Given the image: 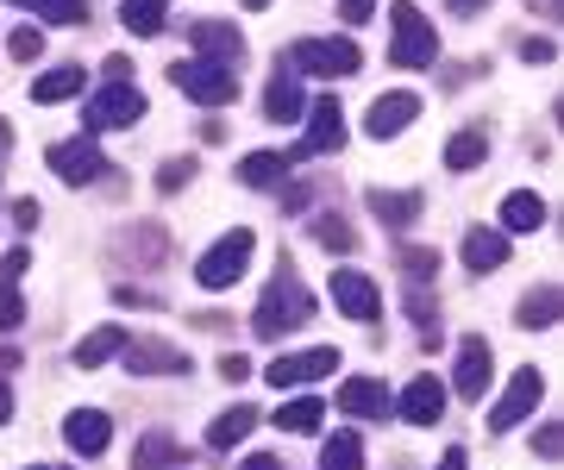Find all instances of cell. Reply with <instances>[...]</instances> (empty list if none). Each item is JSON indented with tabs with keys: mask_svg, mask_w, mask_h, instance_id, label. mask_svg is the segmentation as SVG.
Here are the masks:
<instances>
[{
	"mask_svg": "<svg viewBox=\"0 0 564 470\" xmlns=\"http://www.w3.org/2000/svg\"><path fill=\"white\" fill-rule=\"evenodd\" d=\"M239 470H282V464H276V458H270V451H251V458H245Z\"/></svg>",
	"mask_w": 564,
	"mask_h": 470,
	"instance_id": "cell-43",
	"label": "cell"
},
{
	"mask_svg": "<svg viewBox=\"0 0 564 470\" xmlns=\"http://www.w3.org/2000/svg\"><path fill=\"white\" fill-rule=\"evenodd\" d=\"M25 264H32L25 251H7V264H0V283H20V276H25Z\"/></svg>",
	"mask_w": 564,
	"mask_h": 470,
	"instance_id": "cell-42",
	"label": "cell"
},
{
	"mask_svg": "<svg viewBox=\"0 0 564 470\" xmlns=\"http://www.w3.org/2000/svg\"><path fill=\"white\" fill-rule=\"evenodd\" d=\"M144 120V95L132 83H101V95L88 101V132H120V125Z\"/></svg>",
	"mask_w": 564,
	"mask_h": 470,
	"instance_id": "cell-4",
	"label": "cell"
},
{
	"mask_svg": "<svg viewBox=\"0 0 564 470\" xmlns=\"http://www.w3.org/2000/svg\"><path fill=\"white\" fill-rule=\"evenodd\" d=\"M263 113H270L276 125H295V120H302V113H307V95L295 88V76H276V83L263 88Z\"/></svg>",
	"mask_w": 564,
	"mask_h": 470,
	"instance_id": "cell-19",
	"label": "cell"
},
{
	"mask_svg": "<svg viewBox=\"0 0 564 470\" xmlns=\"http://www.w3.org/2000/svg\"><path fill=\"white\" fill-rule=\"evenodd\" d=\"M39 51H44V39H39V32H32V25H20V32L7 39V57H13V63H32V57H39Z\"/></svg>",
	"mask_w": 564,
	"mask_h": 470,
	"instance_id": "cell-35",
	"label": "cell"
},
{
	"mask_svg": "<svg viewBox=\"0 0 564 470\" xmlns=\"http://www.w3.org/2000/svg\"><path fill=\"white\" fill-rule=\"evenodd\" d=\"M502 258H508V232H489V226L464 232V264L470 270H496Z\"/></svg>",
	"mask_w": 564,
	"mask_h": 470,
	"instance_id": "cell-20",
	"label": "cell"
},
{
	"mask_svg": "<svg viewBox=\"0 0 564 470\" xmlns=\"http://www.w3.org/2000/svg\"><path fill=\"white\" fill-rule=\"evenodd\" d=\"M69 95H82V69H76V63H57V69H44L39 88H32V101H39V107H57V101H69Z\"/></svg>",
	"mask_w": 564,
	"mask_h": 470,
	"instance_id": "cell-22",
	"label": "cell"
},
{
	"mask_svg": "<svg viewBox=\"0 0 564 470\" xmlns=\"http://www.w3.org/2000/svg\"><path fill=\"white\" fill-rule=\"evenodd\" d=\"M333 370H339V346H314L302 358H276L263 376H270V389H295V383H321Z\"/></svg>",
	"mask_w": 564,
	"mask_h": 470,
	"instance_id": "cell-9",
	"label": "cell"
},
{
	"mask_svg": "<svg viewBox=\"0 0 564 470\" xmlns=\"http://www.w3.org/2000/svg\"><path fill=\"white\" fill-rule=\"evenodd\" d=\"M245 7H270V0H245Z\"/></svg>",
	"mask_w": 564,
	"mask_h": 470,
	"instance_id": "cell-48",
	"label": "cell"
},
{
	"mask_svg": "<svg viewBox=\"0 0 564 470\" xmlns=\"http://www.w3.org/2000/svg\"><path fill=\"white\" fill-rule=\"evenodd\" d=\"M339 144H345L339 101H314V120H307L302 144H295V151H282V157H289V164H307V157H326V151H339Z\"/></svg>",
	"mask_w": 564,
	"mask_h": 470,
	"instance_id": "cell-6",
	"label": "cell"
},
{
	"mask_svg": "<svg viewBox=\"0 0 564 470\" xmlns=\"http://www.w3.org/2000/svg\"><path fill=\"white\" fill-rule=\"evenodd\" d=\"M20 320H25V302H20V288H13V283H0V327L13 332Z\"/></svg>",
	"mask_w": 564,
	"mask_h": 470,
	"instance_id": "cell-37",
	"label": "cell"
},
{
	"mask_svg": "<svg viewBox=\"0 0 564 470\" xmlns=\"http://www.w3.org/2000/svg\"><path fill=\"white\" fill-rule=\"evenodd\" d=\"M321 414H326V402L302 395V402H289V408L276 414V427H282V433H321Z\"/></svg>",
	"mask_w": 564,
	"mask_h": 470,
	"instance_id": "cell-29",
	"label": "cell"
},
{
	"mask_svg": "<svg viewBox=\"0 0 564 470\" xmlns=\"http://www.w3.org/2000/svg\"><path fill=\"white\" fill-rule=\"evenodd\" d=\"M51 170H57L63 183H95L101 176V151H95V139H63L51 144Z\"/></svg>",
	"mask_w": 564,
	"mask_h": 470,
	"instance_id": "cell-12",
	"label": "cell"
},
{
	"mask_svg": "<svg viewBox=\"0 0 564 470\" xmlns=\"http://www.w3.org/2000/svg\"><path fill=\"white\" fill-rule=\"evenodd\" d=\"M282 170H289V157H276V151H258V157H245V164H239V183L276 188V183H282Z\"/></svg>",
	"mask_w": 564,
	"mask_h": 470,
	"instance_id": "cell-26",
	"label": "cell"
},
{
	"mask_svg": "<svg viewBox=\"0 0 564 470\" xmlns=\"http://www.w3.org/2000/svg\"><path fill=\"white\" fill-rule=\"evenodd\" d=\"M170 83L182 88V95H195V101H207V107H226L232 101V95H239V83H232V76H226L220 63H176V69H170Z\"/></svg>",
	"mask_w": 564,
	"mask_h": 470,
	"instance_id": "cell-8",
	"label": "cell"
},
{
	"mask_svg": "<svg viewBox=\"0 0 564 470\" xmlns=\"http://www.w3.org/2000/svg\"><path fill=\"white\" fill-rule=\"evenodd\" d=\"M402 414L414 420V427H433V420L445 414V383L440 376H414L408 395H402Z\"/></svg>",
	"mask_w": 564,
	"mask_h": 470,
	"instance_id": "cell-15",
	"label": "cell"
},
{
	"mask_svg": "<svg viewBox=\"0 0 564 470\" xmlns=\"http://www.w3.org/2000/svg\"><path fill=\"white\" fill-rule=\"evenodd\" d=\"M314 239H321L326 251H351V226L345 220H314Z\"/></svg>",
	"mask_w": 564,
	"mask_h": 470,
	"instance_id": "cell-36",
	"label": "cell"
},
{
	"mask_svg": "<svg viewBox=\"0 0 564 470\" xmlns=\"http://www.w3.org/2000/svg\"><path fill=\"white\" fill-rule=\"evenodd\" d=\"M258 427V408H226L220 420H214V427H207V446L214 451H226V446H239L245 433Z\"/></svg>",
	"mask_w": 564,
	"mask_h": 470,
	"instance_id": "cell-25",
	"label": "cell"
},
{
	"mask_svg": "<svg viewBox=\"0 0 564 470\" xmlns=\"http://www.w3.org/2000/svg\"><path fill=\"white\" fill-rule=\"evenodd\" d=\"M339 13H345V25H364L377 13V0H339Z\"/></svg>",
	"mask_w": 564,
	"mask_h": 470,
	"instance_id": "cell-41",
	"label": "cell"
},
{
	"mask_svg": "<svg viewBox=\"0 0 564 470\" xmlns=\"http://www.w3.org/2000/svg\"><path fill=\"white\" fill-rule=\"evenodd\" d=\"M370 207H377V220H389V226L421 220V195H389V188H377V195H370Z\"/></svg>",
	"mask_w": 564,
	"mask_h": 470,
	"instance_id": "cell-28",
	"label": "cell"
},
{
	"mask_svg": "<svg viewBox=\"0 0 564 470\" xmlns=\"http://www.w3.org/2000/svg\"><path fill=\"white\" fill-rule=\"evenodd\" d=\"M188 176H195V157H176V164H170V170H163V176H158V188H163V195H170V188H182V183H188Z\"/></svg>",
	"mask_w": 564,
	"mask_h": 470,
	"instance_id": "cell-39",
	"label": "cell"
},
{
	"mask_svg": "<svg viewBox=\"0 0 564 470\" xmlns=\"http://www.w3.org/2000/svg\"><path fill=\"white\" fill-rule=\"evenodd\" d=\"M540 226H545V201L533 195V188L502 195V232H540Z\"/></svg>",
	"mask_w": 564,
	"mask_h": 470,
	"instance_id": "cell-18",
	"label": "cell"
},
{
	"mask_svg": "<svg viewBox=\"0 0 564 470\" xmlns=\"http://www.w3.org/2000/svg\"><path fill=\"white\" fill-rule=\"evenodd\" d=\"M395 51L389 57L402 63V69H433L440 63V39H433V25H426V13L414 7V0H395Z\"/></svg>",
	"mask_w": 564,
	"mask_h": 470,
	"instance_id": "cell-2",
	"label": "cell"
},
{
	"mask_svg": "<svg viewBox=\"0 0 564 470\" xmlns=\"http://www.w3.org/2000/svg\"><path fill=\"white\" fill-rule=\"evenodd\" d=\"M484 157H489V139H484V132H458V139L445 144V164H452V170H477Z\"/></svg>",
	"mask_w": 564,
	"mask_h": 470,
	"instance_id": "cell-31",
	"label": "cell"
},
{
	"mask_svg": "<svg viewBox=\"0 0 564 470\" xmlns=\"http://www.w3.org/2000/svg\"><path fill=\"white\" fill-rule=\"evenodd\" d=\"M321 470H364V446H358V433H333L321 451Z\"/></svg>",
	"mask_w": 564,
	"mask_h": 470,
	"instance_id": "cell-27",
	"label": "cell"
},
{
	"mask_svg": "<svg viewBox=\"0 0 564 470\" xmlns=\"http://www.w3.org/2000/svg\"><path fill=\"white\" fill-rule=\"evenodd\" d=\"M120 351H126V327H95V332L76 346V364H82V370H101L107 358H120Z\"/></svg>",
	"mask_w": 564,
	"mask_h": 470,
	"instance_id": "cell-21",
	"label": "cell"
},
{
	"mask_svg": "<svg viewBox=\"0 0 564 470\" xmlns=\"http://www.w3.org/2000/svg\"><path fill=\"white\" fill-rule=\"evenodd\" d=\"M182 451L163 439V433H144V446H139V458H132V470H170Z\"/></svg>",
	"mask_w": 564,
	"mask_h": 470,
	"instance_id": "cell-33",
	"label": "cell"
},
{
	"mask_svg": "<svg viewBox=\"0 0 564 470\" xmlns=\"http://www.w3.org/2000/svg\"><path fill=\"white\" fill-rule=\"evenodd\" d=\"M433 270H440V258H433L426 245L402 251V276H408V283H433Z\"/></svg>",
	"mask_w": 564,
	"mask_h": 470,
	"instance_id": "cell-34",
	"label": "cell"
},
{
	"mask_svg": "<svg viewBox=\"0 0 564 470\" xmlns=\"http://www.w3.org/2000/svg\"><path fill=\"white\" fill-rule=\"evenodd\" d=\"M120 20H126V32H139V39H158L163 20H170V7H163V0H120Z\"/></svg>",
	"mask_w": 564,
	"mask_h": 470,
	"instance_id": "cell-23",
	"label": "cell"
},
{
	"mask_svg": "<svg viewBox=\"0 0 564 470\" xmlns=\"http://www.w3.org/2000/svg\"><path fill=\"white\" fill-rule=\"evenodd\" d=\"M558 320V288H527V302H521V327H552Z\"/></svg>",
	"mask_w": 564,
	"mask_h": 470,
	"instance_id": "cell-30",
	"label": "cell"
},
{
	"mask_svg": "<svg viewBox=\"0 0 564 470\" xmlns=\"http://www.w3.org/2000/svg\"><path fill=\"white\" fill-rule=\"evenodd\" d=\"M414 120H421V95L389 88V95H377V107L364 113V132H370V139H395V132H408Z\"/></svg>",
	"mask_w": 564,
	"mask_h": 470,
	"instance_id": "cell-11",
	"label": "cell"
},
{
	"mask_svg": "<svg viewBox=\"0 0 564 470\" xmlns=\"http://www.w3.org/2000/svg\"><path fill=\"white\" fill-rule=\"evenodd\" d=\"M251 251H258V239H251L245 226H232L220 245H207V258L195 264V283L202 288H232L245 276V264H251Z\"/></svg>",
	"mask_w": 564,
	"mask_h": 470,
	"instance_id": "cell-3",
	"label": "cell"
},
{
	"mask_svg": "<svg viewBox=\"0 0 564 470\" xmlns=\"http://www.w3.org/2000/svg\"><path fill=\"white\" fill-rule=\"evenodd\" d=\"M13 7H32L39 20H57V25H82V20H88V7H82V0H13Z\"/></svg>",
	"mask_w": 564,
	"mask_h": 470,
	"instance_id": "cell-32",
	"label": "cell"
},
{
	"mask_svg": "<svg viewBox=\"0 0 564 470\" xmlns=\"http://www.w3.org/2000/svg\"><path fill=\"white\" fill-rule=\"evenodd\" d=\"M358 63L364 57L351 39H302L295 44V69H307V76H351Z\"/></svg>",
	"mask_w": 564,
	"mask_h": 470,
	"instance_id": "cell-7",
	"label": "cell"
},
{
	"mask_svg": "<svg viewBox=\"0 0 564 470\" xmlns=\"http://www.w3.org/2000/svg\"><path fill=\"white\" fill-rule=\"evenodd\" d=\"M445 7H452V13H464V20H477V13H484V0H445Z\"/></svg>",
	"mask_w": 564,
	"mask_h": 470,
	"instance_id": "cell-44",
	"label": "cell"
},
{
	"mask_svg": "<svg viewBox=\"0 0 564 470\" xmlns=\"http://www.w3.org/2000/svg\"><path fill=\"white\" fill-rule=\"evenodd\" d=\"M521 57H527V63H552V57H558V44H552V39H527Z\"/></svg>",
	"mask_w": 564,
	"mask_h": 470,
	"instance_id": "cell-40",
	"label": "cell"
},
{
	"mask_svg": "<svg viewBox=\"0 0 564 470\" xmlns=\"http://www.w3.org/2000/svg\"><path fill=\"white\" fill-rule=\"evenodd\" d=\"M7 144H13V125H7V120H0V151H7Z\"/></svg>",
	"mask_w": 564,
	"mask_h": 470,
	"instance_id": "cell-47",
	"label": "cell"
},
{
	"mask_svg": "<svg viewBox=\"0 0 564 470\" xmlns=\"http://www.w3.org/2000/svg\"><path fill=\"white\" fill-rule=\"evenodd\" d=\"M126 370H139V376H151V370H170V376H182V370H188V358H182L176 346H158V339H144V346H132V339H126Z\"/></svg>",
	"mask_w": 564,
	"mask_h": 470,
	"instance_id": "cell-17",
	"label": "cell"
},
{
	"mask_svg": "<svg viewBox=\"0 0 564 470\" xmlns=\"http://www.w3.org/2000/svg\"><path fill=\"white\" fill-rule=\"evenodd\" d=\"M13 420V395H7V383H0V427Z\"/></svg>",
	"mask_w": 564,
	"mask_h": 470,
	"instance_id": "cell-45",
	"label": "cell"
},
{
	"mask_svg": "<svg viewBox=\"0 0 564 470\" xmlns=\"http://www.w3.org/2000/svg\"><path fill=\"white\" fill-rule=\"evenodd\" d=\"M195 51H202V57H239L245 39L232 32V25H220V20H202L195 25Z\"/></svg>",
	"mask_w": 564,
	"mask_h": 470,
	"instance_id": "cell-24",
	"label": "cell"
},
{
	"mask_svg": "<svg viewBox=\"0 0 564 470\" xmlns=\"http://www.w3.org/2000/svg\"><path fill=\"white\" fill-rule=\"evenodd\" d=\"M540 395H545V376L533 364L527 370H514V383H508V395L489 408V433H508V427H521L527 414L540 408Z\"/></svg>",
	"mask_w": 564,
	"mask_h": 470,
	"instance_id": "cell-5",
	"label": "cell"
},
{
	"mask_svg": "<svg viewBox=\"0 0 564 470\" xmlns=\"http://www.w3.org/2000/svg\"><path fill=\"white\" fill-rule=\"evenodd\" d=\"M63 439H69V451H82V458H101L107 439H113V420H107L101 408H76L63 420Z\"/></svg>",
	"mask_w": 564,
	"mask_h": 470,
	"instance_id": "cell-13",
	"label": "cell"
},
{
	"mask_svg": "<svg viewBox=\"0 0 564 470\" xmlns=\"http://www.w3.org/2000/svg\"><path fill=\"white\" fill-rule=\"evenodd\" d=\"M440 470H470V464H464L458 451H452V458H440Z\"/></svg>",
	"mask_w": 564,
	"mask_h": 470,
	"instance_id": "cell-46",
	"label": "cell"
},
{
	"mask_svg": "<svg viewBox=\"0 0 564 470\" xmlns=\"http://www.w3.org/2000/svg\"><path fill=\"white\" fill-rule=\"evenodd\" d=\"M533 451H540V458H558V451H564V427H558V420H545V427L533 433Z\"/></svg>",
	"mask_w": 564,
	"mask_h": 470,
	"instance_id": "cell-38",
	"label": "cell"
},
{
	"mask_svg": "<svg viewBox=\"0 0 564 470\" xmlns=\"http://www.w3.org/2000/svg\"><path fill=\"white\" fill-rule=\"evenodd\" d=\"M339 408L351 414V420H383L389 414V389L377 383V376H351V383L339 389Z\"/></svg>",
	"mask_w": 564,
	"mask_h": 470,
	"instance_id": "cell-14",
	"label": "cell"
},
{
	"mask_svg": "<svg viewBox=\"0 0 564 470\" xmlns=\"http://www.w3.org/2000/svg\"><path fill=\"white\" fill-rule=\"evenodd\" d=\"M484 389H489V346L470 332V339L458 346V395L464 402H477Z\"/></svg>",
	"mask_w": 564,
	"mask_h": 470,
	"instance_id": "cell-16",
	"label": "cell"
},
{
	"mask_svg": "<svg viewBox=\"0 0 564 470\" xmlns=\"http://www.w3.org/2000/svg\"><path fill=\"white\" fill-rule=\"evenodd\" d=\"M307 314H314L307 283L295 276V270H276V276H270V288H263L258 314H251V332H258V339H282V332L307 327Z\"/></svg>",
	"mask_w": 564,
	"mask_h": 470,
	"instance_id": "cell-1",
	"label": "cell"
},
{
	"mask_svg": "<svg viewBox=\"0 0 564 470\" xmlns=\"http://www.w3.org/2000/svg\"><path fill=\"white\" fill-rule=\"evenodd\" d=\"M545 7H558V0H545Z\"/></svg>",
	"mask_w": 564,
	"mask_h": 470,
	"instance_id": "cell-49",
	"label": "cell"
},
{
	"mask_svg": "<svg viewBox=\"0 0 564 470\" xmlns=\"http://www.w3.org/2000/svg\"><path fill=\"white\" fill-rule=\"evenodd\" d=\"M333 302H339L345 320H364V327L383 314V295H377V283L364 270H333Z\"/></svg>",
	"mask_w": 564,
	"mask_h": 470,
	"instance_id": "cell-10",
	"label": "cell"
}]
</instances>
